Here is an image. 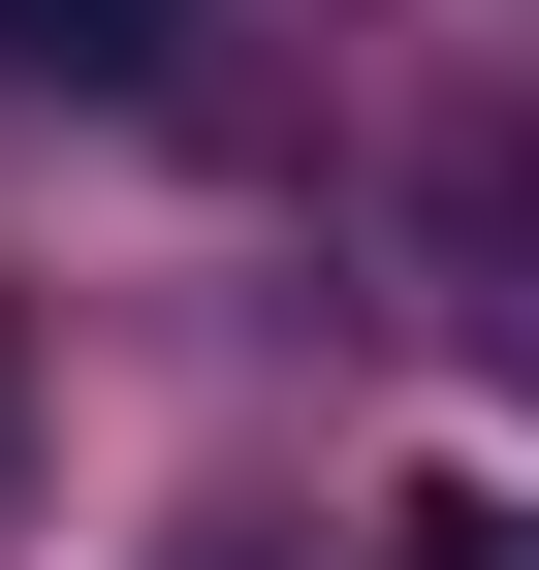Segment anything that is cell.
<instances>
[{
    "label": "cell",
    "instance_id": "obj_1",
    "mask_svg": "<svg viewBox=\"0 0 539 570\" xmlns=\"http://www.w3.org/2000/svg\"><path fill=\"white\" fill-rule=\"evenodd\" d=\"M444 254H477V348H508V381H539V127H508L477 190H444Z\"/></svg>",
    "mask_w": 539,
    "mask_h": 570
},
{
    "label": "cell",
    "instance_id": "obj_2",
    "mask_svg": "<svg viewBox=\"0 0 539 570\" xmlns=\"http://www.w3.org/2000/svg\"><path fill=\"white\" fill-rule=\"evenodd\" d=\"M0 63L32 96H159V0H0Z\"/></svg>",
    "mask_w": 539,
    "mask_h": 570
},
{
    "label": "cell",
    "instance_id": "obj_3",
    "mask_svg": "<svg viewBox=\"0 0 539 570\" xmlns=\"http://www.w3.org/2000/svg\"><path fill=\"white\" fill-rule=\"evenodd\" d=\"M413 570H539V508H413Z\"/></svg>",
    "mask_w": 539,
    "mask_h": 570
}]
</instances>
